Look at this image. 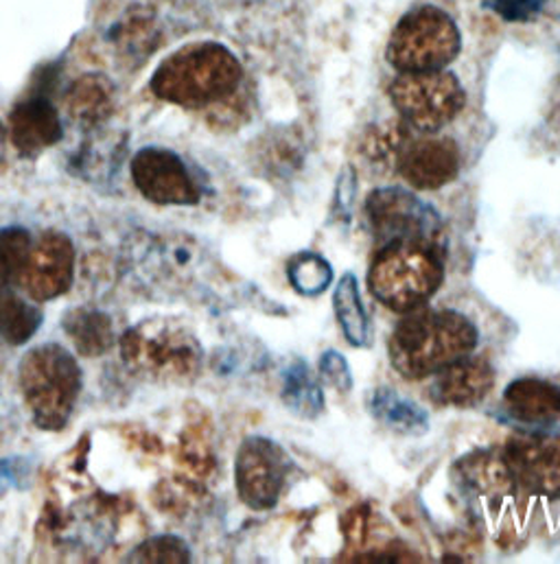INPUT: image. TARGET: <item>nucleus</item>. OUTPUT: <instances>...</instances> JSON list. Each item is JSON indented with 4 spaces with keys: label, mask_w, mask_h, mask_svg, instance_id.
<instances>
[{
    "label": "nucleus",
    "mask_w": 560,
    "mask_h": 564,
    "mask_svg": "<svg viewBox=\"0 0 560 564\" xmlns=\"http://www.w3.org/2000/svg\"><path fill=\"white\" fill-rule=\"evenodd\" d=\"M132 180L144 199L158 206H195L202 197L184 160L162 147H144L132 158Z\"/></svg>",
    "instance_id": "obj_12"
},
{
    "label": "nucleus",
    "mask_w": 560,
    "mask_h": 564,
    "mask_svg": "<svg viewBox=\"0 0 560 564\" xmlns=\"http://www.w3.org/2000/svg\"><path fill=\"white\" fill-rule=\"evenodd\" d=\"M460 53V31L453 18L420 4L406 13L390 35L386 57L399 73L444 70Z\"/></svg>",
    "instance_id": "obj_6"
},
{
    "label": "nucleus",
    "mask_w": 560,
    "mask_h": 564,
    "mask_svg": "<svg viewBox=\"0 0 560 564\" xmlns=\"http://www.w3.org/2000/svg\"><path fill=\"white\" fill-rule=\"evenodd\" d=\"M71 344L82 357H101L112 350L117 335L108 313L90 306H77L62 319Z\"/></svg>",
    "instance_id": "obj_21"
},
{
    "label": "nucleus",
    "mask_w": 560,
    "mask_h": 564,
    "mask_svg": "<svg viewBox=\"0 0 560 564\" xmlns=\"http://www.w3.org/2000/svg\"><path fill=\"white\" fill-rule=\"evenodd\" d=\"M244 77L239 59L224 44L197 42L169 55L153 73L151 93L173 106L204 108L237 93Z\"/></svg>",
    "instance_id": "obj_2"
},
{
    "label": "nucleus",
    "mask_w": 560,
    "mask_h": 564,
    "mask_svg": "<svg viewBox=\"0 0 560 564\" xmlns=\"http://www.w3.org/2000/svg\"><path fill=\"white\" fill-rule=\"evenodd\" d=\"M66 115L82 130L101 128L115 112L117 88L101 73H88L73 82L66 93Z\"/></svg>",
    "instance_id": "obj_18"
},
{
    "label": "nucleus",
    "mask_w": 560,
    "mask_h": 564,
    "mask_svg": "<svg viewBox=\"0 0 560 564\" xmlns=\"http://www.w3.org/2000/svg\"><path fill=\"white\" fill-rule=\"evenodd\" d=\"M75 276V246L71 237L46 230L33 241L20 286L33 302H49L64 295Z\"/></svg>",
    "instance_id": "obj_13"
},
{
    "label": "nucleus",
    "mask_w": 560,
    "mask_h": 564,
    "mask_svg": "<svg viewBox=\"0 0 560 564\" xmlns=\"http://www.w3.org/2000/svg\"><path fill=\"white\" fill-rule=\"evenodd\" d=\"M121 359L139 375L160 381H191L202 368V346L186 328L147 319L121 337Z\"/></svg>",
    "instance_id": "obj_5"
},
{
    "label": "nucleus",
    "mask_w": 560,
    "mask_h": 564,
    "mask_svg": "<svg viewBox=\"0 0 560 564\" xmlns=\"http://www.w3.org/2000/svg\"><path fill=\"white\" fill-rule=\"evenodd\" d=\"M7 134L20 155L37 158L42 151L62 141L64 126L49 97L31 95L13 106Z\"/></svg>",
    "instance_id": "obj_15"
},
{
    "label": "nucleus",
    "mask_w": 560,
    "mask_h": 564,
    "mask_svg": "<svg viewBox=\"0 0 560 564\" xmlns=\"http://www.w3.org/2000/svg\"><path fill=\"white\" fill-rule=\"evenodd\" d=\"M126 563L142 564H184L191 563V550L189 545L171 534H162V536H153L147 539L144 543H140L139 547H134Z\"/></svg>",
    "instance_id": "obj_28"
},
{
    "label": "nucleus",
    "mask_w": 560,
    "mask_h": 564,
    "mask_svg": "<svg viewBox=\"0 0 560 564\" xmlns=\"http://www.w3.org/2000/svg\"><path fill=\"white\" fill-rule=\"evenodd\" d=\"M333 308L346 341L355 348H366L373 341V324L364 308L359 282L355 274H344L333 293Z\"/></svg>",
    "instance_id": "obj_22"
},
{
    "label": "nucleus",
    "mask_w": 560,
    "mask_h": 564,
    "mask_svg": "<svg viewBox=\"0 0 560 564\" xmlns=\"http://www.w3.org/2000/svg\"><path fill=\"white\" fill-rule=\"evenodd\" d=\"M548 0H491V7L508 22H528L532 20Z\"/></svg>",
    "instance_id": "obj_32"
},
{
    "label": "nucleus",
    "mask_w": 560,
    "mask_h": 564,
    "mask_svg": "<svg viewBox=\"0 0 560 564\" xmlns=\"http://www.w3.org/2000/svg\"><path fill=\"white\" fill-rule=\"evenodd\" d=\"M31 477V462L26 457H0V495L20 488Z\"/></svg>",
    "instance_id": "obj_33"
},
{
    "label": "nucleus",
    "mask_w": 560,
    "mask_h": 564,
    "mask_svg": "<svg viewBox=\"0 0 560 564\" xmlns=\"http://www.w3.org/2000/svg\"><path fill=\"white\" fill-rule=\"evenodd\" d=\"M460 149L451 139L412 137L406 144L397 171L419 191H433L453 182L460 173Z\"/></svg>",
    "instance_id": "obj_14"
},
{
    "label": "nucleus",
    "mask_w": 560,
    "mask_h": 564,
    "mask_svg": "<svg viewBox=\"0 0 560 564\" xmlns=\"http://www.w3.org/2000/svg\"><path fill=\"white\" fill-rule=\"evenodd\" d=\"M4 144H7V128H4L2 121H0V162H2V158H4Z\"/></svg>",
    "instance_id": "obj_34"
},
{
    "label": "nucleus",
    "mask_w": 560,
    "mask_h": 564,
    "mask_svg": "<svg viewBox=\"0 0 560 564\" xmlns=\"http://www.w3.org/2000/svg\"><path fill=\"white\" fill-rule=\"evenodd\" d=\"M18 381L33 423L44 431H60L68 424L84 383L71 350L60 344L31 348L20 361Z\"/></svg>",
    "instance_id": "obj_4"
},
{
    "label": "nucleus",
    "mask_w": 560,
    "mask_h": 564,
    "mask_svg": "<svg viewBox=\"0 0 560 564\" xmlns=\"http://www.w3.org/2000/svg\"><path fill=\"white\" fill-rule=\"evenodd\" d=\"M504 455L519 488L560 499V431H519L508 440Z\"/></svg>",
    "instance_id": "obj_11"
},
{
    "label": "nucleus",
    "mask_w": 560,
    "mask_h": 564,
    "mask_svg": "<svg viewBox=\"0 0 560 564\" xmlns=\"http://www.w3.org/2000/svg\"><path fill=\"white\" fill-rule=\"evenodd\" d=\"M333 276L335 274H333L331 263L313 252L295 254L287 263V279L291 282V286L300 295H306V297L322 295L331 286Z\"/></svg>",
    "instance_id": "obj_27"
},
{
    "label": "nucleus",
    "mask_w": 560,
    "mask_h": 564,
    "mask_svg": "<svg viewBox=\"0 0 560 564\" xmlns=\"http://www.w3.org/2000/svg\"><path fill=\"white\" fill-rule=\"evenodd\" d=\"M291 462L274 440L250 435L241 442L235 459V486L239 499L257 512L272 510L289 479Z\"/></svg>",
    "instance_id": "obj_10"
},
{
    "label": "nucleus",
    "mask_w": 560,
    "mask_h": 564,
    "mask_svg": "<svg viewBox=\"0 0 560 564\" xmlns=\"http://www.w3.org/2000/svg\"><path fill=\"white\" fill-rule=\"evenodd\" d=\"M495 372L482 357L466 355L433 375L429 397L442 408H475L493 390Z\"/></svg>",
    "instance_id": "obj_16"
},
{
    "label": "nucleus",
    "mask_w": 560,
    "mask_h": 564,
    "mask_svg": "<svg viewBox=\"0 0 560 564\" xmlns=\"http://www.w3.org/2000/svg\"><path fill=\"white\" fill-rule=\"evenodd\" d=\"M33 237L22 226H9L0 230V293L20 286Z\"/></svg>",
    "instance_id": "obj_26"
},
{
    "label": "nucleus",
    "mask_w": 560,
    "mask_h": 564,
    "mask_svg": "<svg viewBox=\"0 0 560 564\" xmlns=\"http://www.w3.org/2000/svg\"><path fill=\"white\" fill-rule=\"evenodd\" d=\"M412 137V128L403 119L375 126L362 142L364 158L379 171H392L399 166L401 153Z\"/></svg>",
    "instance_id": "obj_25"
},
{
    "label": "nucleus",
    "mask_w": 560,
    "mask_h": 564,
    "mask_svg": "<svg viewBox=\"0 0 560 564\" xmlns=\"http://www.w3.org/2000/svg\"><path fill=\"white\" fill-rule=\"evenodd\" d=\"M504 410L530 429H552L560 423V386L546 379H517L504 392Z\"/></svg>",
    "instance_id": "obj_17"
},
{
    "label": "nucleus",
    "mask_w": 560,
    "mask_h": 564,
    "mask_svg": "<svg viewBox=\"0 0 560 564\" xmlns=\"http://www.w3.org/2000/svg\"><path fill=\"white\" fill-rule=\"evenodd\" d=\"M202 270V248L193 237L137 235L128 246V272L151 291H175L186 286Z\"/></svg>",
    "instance_id": "obj_8"
},
{
    "label": "nucleus",
    "mask_w": 560,
    "mask_h": 564,
    "mask_svg": "<svg viewBox=\"0 0 560 564\" xmlns=\"http://www.w3.org/2000/svg\"><path fill=\"white\" fill-rule=\"evenodd\" d=\"M357 199V177H355V169L353 166H344L340 171L337 177V186H335V197H333V215L340 221H351L353 217V206Z\"/></svg>",
    "instance_id": "obj_31"
},
{
    "label": "nucleus",
    "mask_w": 560,
    "mask_h": 564,
    "mask_svg": "<svg viewBox=\"0 0 560 564\" xmlns=\"http://www.w3.org/2000/svg\"><path fill=\"white\" fill-rule=\"evenodd\" d=\"M44 315L37 302L22 297L15 289L0 293V337L11 346L26 344L42 326Z\"/></svg>",
    "instance_id": "obj_24"
},
{
    "label": "nucleus",
    "mask_w": 560,
    "mask_h": 564,
    "mask_svg": "<svg viewBox=\"0 0 560 564\" xmlns=\"http://www.w3.org/2000/svg\"><path fill=\"white\" fill-rule=\"evenodd\" d=\"M477 341V326L466 315L451 308H417L397 324L390 337V361L401 377L419 381L471 355Z\"/></svg>",
    "instance_id": "obj_1"
},
{
    "label": "nucleus",
    "mask_w": 560,
    "mask_h": 564,
    "mask_svg": "<svg viewBox=\"0 0 560 564\" xmlns=\"http://www.w3.org/2000/svg\"><path fill=\"white\" fill-rule=\"evenodd\" d=\"M366 217L381 246L401 239L440 246L442 219L429 204L406 188L388 186L373 191L366 199Z\"/></svg>",
    "instance_id": "obj_9"
},
{
    "label": "nucleus",
    "mask_w": 560,
    "mask_h": 564,
    "mask_svg": "<svg viewBox=\"0 0 560 564\" xmlns=\"http://www.w3.org/2000/svg\"><path fill=\"white\" fill-rule=\"evenodd\" d=\"M442 279L444 263L438 243L401 239L381 246L368 272V286L390 311L412 313L431 300Z\"/></svg>",
    "instance_id": "obj_3"
},
{
    "label": "nucleus",
    "mask_w": 560,
    "mask_h": 564,
    "mask_svg": "<svg viewBox=\"0 0 560 564\" xmlns=\"http://www.w3.org/2000/svg\"><path fill=\"white\" fill-rule=\"evenodd\" d=\"M320 375L326 386H331L337 392H351L353 390V372L344 355L337 350H326L320 357Z\"/></svg>",
    "instance_id": "obj_30"
},
{
    "label": "nucleus",
    "mask_w": 560,
    "mask_h": 564,
    "mask_svg": "<svg viewBox=\"0 0 560 564\" xmlns=\"http://www.w3.org/2000/svg\"><path fill=\"white\" fill-rule=\"evenodd\" d=\"M390 99L412 130L435 134L464 110L466 93L446 70L401 73L390 86Z\"/></svg>",
    "instance_id": "obj_7"
},
{
    "label": "nucleus",
    "mask_w": 560,
    "mask_h": 564,
    "mask_svg": "<svg viewBox=\"0 0 560 564\" xmlns=\"http://www.w3.org/2000/svg\"><path fill=\"white\" fill-rule=\"evenodd\" d=\"M282 403L295 416L313 421L324 412V392L304 361H293L282 372Z\"/></svg>",
    "instance_id": "obj_23"
},
{
    "label": "nucleus",
    "mask_w": 560,
    "mask_h": 564,
    "mask_svg": "<svg viewBox=\"0 0 560 564\" xmlns=\"http://www.w3.org/2000/svg\"><path fill=\"white\" fill-rule=\"evenodd\" d=\"M453 479L477 497H504L517 486L506 455L493 448L460 457L453 466Z\"/></svg>",
    "instance_id": "obj_19"
},
{
    "label": "nucleus",
    "mask_w": 560,
    "mask_h": 564,
    "mask_svg": "<svg viewBox=\"0 0 560 564\" xmlns=\"http://www.w3.org/2000/svg\"><path fill=\"white\" fill-rule=\"evenodd\" d=\"M366 408L377 423L384 424L386 429H390L392 433H399V435L420 437L431 426L429 414L420 408L417 401L403 397L401 392H397L388 386L375 388L366 399Z\"/></svg>",
    "instance_id": "obj_20"
},
{
    "label": "nucleus",
    "mask_w": 560,
    "mask_h": 564,
    "mask_svg": "<svg viewBox=\"0 0 560 564\" xmlns=\"http://www.w3.org/2000/svg\"><path fill=\"white\" fill-rule=\"evenodd\" d=\"M155 29H153V22L151 18L142 15V13H134L130 15L126 22H121L117 26V35H115V42L119 44V48L128 55H134V57H144L153 51V46L158 44L155 40Z\"/></svg>",
    "instance_id": "obj_29"
}]
</instances>
